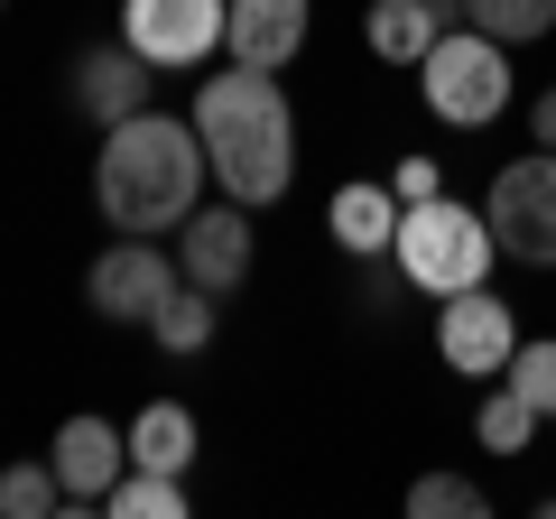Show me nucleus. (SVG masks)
<instances>
[{"mask_svg": "<svg viewBox=\"0 0 556 519\" xmlns=\"http://www.w3.org/2000/svg\"><path fill=\"white\" fill-rule=\"evenodd\" d=\"M204 186H214V159H204L195 121L159 112V102L112 121L102 149H93V214L112 232H177L204 204Z\"/></svg>", "mask_w": 556, "mask_h": 519, "instance_id": "1", "label": "nucleus"}, {"mask_svg": "<svg viewBox=\"0 0 556 519\" xmlns=\"http://www.w3.org/2000/svg\"><path fill=\"white\" fill-rule=\"evenodd\" d=\"M186 121H195L204 159H214V186L232 204L269 214L298 186V112H288L269 65H223V75H204L195 102H186Z\"/></svg>", "mask_w": 556, "mask_h": 519, "instance_id": "2", "label": "nucleus"}, {"mask_svg": "<svg viewBox=\"0 0 556 519\" xmlns=\"http://www.w3.org/2000/svg\"><path fill=\"white\" fill-rule=\"evenodd\" d=\"M390 260L408 269L417 298H464V288H492V223H482V204L464 195H427V204H399V241Z\"/></svg>", "mask_w": 556, "mask_h": 519, "instance_id": "3", "label": "nucleus"}, {"mask_svg": "<svg viewBox=\"0 0 556 519\" xmlns=\"http://www.w3.org/2000/svg\"><path fill=\"white\" fill-rule=\"evenodd\" d=\"M510 47L482 38L473 20H455L427 56H417V93H427V112L445 121V130H492L501 112H510Z\"/></svg>", "mask_w": 556, "mask_h": 519, "instance_id": "4", "label": "nucleus"}, {"mask_svg": "<svg viewBox=\"0 0 556 519\" xmlns=\"http://www.w3.org/2000/svg\"><path fill=\"white\" fill-rule=\"evenodd\" d=\"M482 223H492L501 260L556 269V149L529 140V159H501V177L482 186Z\"/></svg>", "mask_w": 556, "mask_h": 519, "instance_id": "5", "label": "nucleus"}, {"mask_svg": "<svg viewBox=\"0 0 556 519\" xmlns=\"http://www.w3.org/2000/svg\"><path fill=\"white\" fill-rule=\"evenodd\" d=\"M223 20L232 0H121V38L159 75H195V65L223 56Z\"/></svg>", "mask_w": 556, "mask_h": 519, "instance_id": "6", "label": "nucleus"}, {"mask_svg": "<svg viewBox=\"0 0 556 519\" xmlns=\"http://www.w3.org/2000/svg\"><path fill=\"white\" fill-rule=\"evenodd\" d=\"M177 279L186 269L159 251V232H121L112 251H93V269H84V306H93L102 325H149Z\"/></svg>", "mask_w": 556, "mask_h": 519, "instance_id": "7", "label": "nucleus"}, {"mask_svg": "<svg viewBox=\"0 0 556 519\" xmlns=\"http://www.w3.org/2000/svg\"><path fill=\"white\" fill-rule=\"evenodd\" d=\"M519 353V316L510 298H492V288H464V298H437V362L464 380H501Z\"/></svg>", "mask_w": 556, "mask_h": 519, "instance_id": "8", "label": "nucleus"}, {"mask_svg": "<svg viewBox=\"0 0 556 519\" xmlns=\"http://www.w3.org/2000/svg\"><path fill=\"white\" fill-rule=\"evenodd\" d=\"M251 260H260V241H251V204H195V214L177 223V269L195 288H214V298H232L241 279H251Z\"/></svg>", "mask_w": 556, "mask_h": 519, "instance_id": "9", "label": "nucleus"}, {"mask_svg": "<svg viewBox=\"0 0 556 519\" xmlns=\"http://www.w3.org/2000/svg\"><path fill=\"white\" fill-rule=\"evenodd\" d=\"M47 464H56V482H65V510H102L112 501V482L130 473V427H112V418H65L56 427V445H47Z\"/></svg>", "mask_w": 556, "mask_h": 519, "instance_id": "10", "label": "nucleus"}, {"mask_svg": "<svg viewBox=\"0 0 556 519\" xmlns=\"http://www.w3.org/2000/svg\"><path fill=\"white\" fill-rule=\"evenodd\" d=\"M149 102H159V65L139 56L130 38H112V47H84V65H75V112L93 121V130H112V121L149 112Z\"/></svg>", "mask_w": 556, "mask_h": 519, "instance_id": "11", "label": "nucleus"}, {"mask_svg": "<svg viewBox=\"0 0 556 519\" xmlns=\"http://www.w3.org/2000/svg\"><path fill=\"white\" fill-rule=\"evenodd\" d=\"M306 28H316V0H232L223 20V56L232 65H298L306 56Z\"/></svg>", "mask_w": 556, "mask_h": 519, "instance_id": "12", "label": "nucleus"}, {"mask_svg": "<svg viewBox=\"0 0 556 519\" xmlns=\"http://www.w3.org/2000/svg\"><path fill=\"white\" fill-rule=\"evenodd\" d=\"M455 20H464V0H371V10H362V47H371L380 65H417Z\"/></svg>", "mask_w": 556, "mask_h": 519, "instance_id": "13", "label": "nucleus"}, {"mask_svg": "<svg viewBox=\"0 0 556 519\" xmlns=\"http://www.w3.org/2000/svg\"><path fill=\"white\" fill-rule=\"evenodd\" d=\"M325 232H334L343 260H380V251L399 241V195H390V177H353V186H334V204H325Z\"/></svg>", "mask_w": 556, "mask_h": 519, "instance_id": "14", "label": "nucleus"}, {"mask_svg": "<svg viewBox=\"0 0 556 519\" xmlns=\"http://www.w3.org/2000/svg\"><path fill=\"white\" fill-rule=\"evenodd\" d=\"M195 445H204V427H195V408H186V400H149L130 418V464H149V473H186Z\"/></svg>", "mask_w": 556, "mask_h": 519, "instance_id": "15", "label": "nucleus"}, {"mask_svg": "<svg viewBox=\"0 0 556 519\" xmlns=\"http://www.w3.org/2000/svg\"><path fill=\"white\" fill-rule=\"evenodd\" d=\"M149 334H159V353H214V334H223V306H214V288L177 279V288L159 298V316H149Z\"/></svg>", "mask_w": 556, "mask_h": 519, "instance_id": "16", "label": "nucleus"}, {"mask_svg": "<svg viewBox=\"0 0 556 519\" xmlns=\"http://www.w3.org/2000/svg\"><path fill=\"white\" fill-rule=\"evenodd\" d=\"M538 427H547V418H538V408L519 400L510 380H492V390H482V408H473L482 455H529V445H538Z\"/></svg>", "mask_w": 556, "mask_h": 519, "instance_id": "17", "label": "nucleus"}, {"mask_svg": "<svg viewBox=\"0 0 556 519\" xmlns=\"http://www.w3.org/2000/svg\"><path fill=\"white\" fill-rule=\"evenodd\" d=\"M102 510H112V519H186V473H149V464H130Z\"/></svg>", "mask_w": 556, "mask_h": 519, "instance_id": "18", "label": "nucleus"}, {"mask_svg": "<svg viewBox=\"0 0 556 519\" xmlns=\"http://www.w3.org/2000/svg\"><path fill=\"white\" fill-rule=\"evenodd\" d=\"M464 20L482 38H501V47H538L556 28V0H464Z\"/></svg>", "mask_w": 556, "mask_h": 519, "instance_id": "19", "label": "nucleus"}, {"mask_svg": "<svg viewBox=\"0 0 556 519\" xmlns=\"http://www.w3.org/2000/svg\"><path fill=\"white\" fill-rule=\"evenodd\" d=\"M408 510L417 519H482V510H492V492H482L473 473H417L408 482Z\"/></svg>", "mask_w": 556, "mask_h": 519, "instance_id": "20", "label": "nucleus"}, {"mask_svg": "<svg viewBox=\"0 0 556 519\" xmlns=\"http://www.w3.org/2000/svg\"><path fill=\"white\" fill-rule=\"evenodd\" d=\"M501 380H510L538 418H556V334H519V353H510V371H501Z\"/></svg>", "mask_w": 556, "mask_h": 519, "instance_id": "21", "label": "nucleus"}, {"mask_svg": "<svg viewBox=\"0 0 556 519\" xmlns=\"http://www.w3.org/2000/svg\"><path fill=\"white\" fill-rule=\"evenodd\" d=\"M47 510H65L56 464H10L0 473V519H47Z\"/></svg>", "mask_w": 556, "mask_h": 519, "instance_id": "22", "label": "nucleus"}, {"mask_svg": "<svg viewBox=\"0 0 556 519\" xmlns=\"http://www.w3.org/2000/svg\"><path fill=\"white\" fill-rule=\"evenodd\" d=\"M390 195H399V204L445 195V167H437V159H390Z\"/></svg>", "mask_w": 556, "mask_h": 519, "instance_id": "23", "label": "nucleus"}, {"mask_svg": "<svg viewBox=\"0 0 556 519\" xmlns=\"http://www.w3.org/2000/svg\"><path fill=\"white\" fill-rule=\"evenodd\" d=\"M529 140H538V149H556V84L529 102Z\"/></svg>", "mask_w": 556, "mask_h": 519, "instance_id": "24", "label": "nucleus"}, {"mask_svg": "<svg viewBox=\"0 0 556 519\" xmlns=\"http://www.w3.org/2000/svg\"><path fill=\"white\" fill-rule=\"evenodd\" d=\"M0 10H10V0H0Z\"/></svg>", "mask_w": 556, "mask_h": 519, "instance_id": "25", "label": "nucleus"}]
</instances>
